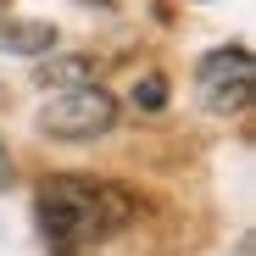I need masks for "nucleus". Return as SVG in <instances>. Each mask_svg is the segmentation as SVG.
<instances>
[{"label":"nucleus","mask_w":256,"mask_h":256,"mask_svg":"<svg viewBox=\"0 0 256 256\" xmlns=\"http://www.w3.org/2000/svg\"><path fill=\"white\" fill-rule=\"evenodd\" d=\"M128 195L117 184H95V178H45L39 184V234L56 256H90L100 250L122 223H128Z\"/></svg>","instance_id":"obj_1"},{"label":"nucleus","mask_w":256,"mask_h":256,"mask_svg":"<svg viewBox=\"0 0 256 256\" xmlns=\"http://www.w3.org/2000/svg\"><path fill=\"white\" fill-rule=\"evenodd\" d=\"M112 122H117V100L100 84H67V90H56L39 106V128L56 140H95Z\"/></svg>","instance_id":"obj_2"},{"label":"nucleus","mask_w":256,"mask_h":256,"mask_svg":"<svg viewBox=\"0 0 256 256\" xmlns=\"http://www.w3.org/2000/svg\"><path fill=\"white\" fill-rule=\"evenodd\" d=\"M195 90H200V106L218 112V117L245 112L250 95H256V62H250V50H245V45H228V50L200 56V67H195Z\"/></svg>","instance_id":"obj_3"},{"label":"nucleus","mask_w":256,"mask_h":256,"mask_svg":"<svg viewBox=\"0 0 256 256\" xmlns=\"http://www.w3.org/2000/svg\"><path fill=\"white\" fill-rule=\"evenodd\" d=\"M50 45H56V28H50V22H6V28H0V50L50 56Z\"/></svg>","instance_id":"obj_4"},{"label":"nucleus","mask_w":256,"mask_h":256,"mask_svg":"<svg viewBox=\"0 0 256 256\" xmlns=\"http://www.w3.org/2000/svg\"><path fill=\"white\" fill-rule=\"evenodd\" d=\"M134 100H140L145 112H162V106H167V78H156V72H150L145 84H134Z\"/></svg>","instance_id":"obj_5"},{"label":"nucleus","mask_w":256,"mask_h":256,"mask_svg":"<svg viewBox=\"0 0 256 256\" xmlns=\"http://www.w3.org/2000/svg\"><path fill=\"white\" fill-rule=\"evenodd\" d=\"M84 72H90V62H39V78H56V84H78Z\"/></svg>","instance_id":"obj_6"},{"label":"nucleus","mask_w":256,"mask_h":256,"mask_svg":"<svg viewBox=\"0 0 256 256\" xmlns=\"http://www.w3.org/2000/svg\"><path fill=\"white\" fill-rule=\"evenodd\" d=\"M84 6H95V12H106V6H117V0H84Z\"/></svg>","instance_id":"obj_7"}]
</instances>
